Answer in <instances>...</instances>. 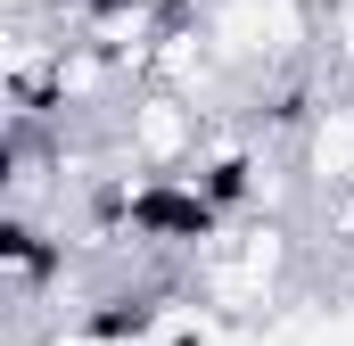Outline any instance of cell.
I'll use <instances>...</instances> for the list:
<instances>
[{"instance_id":"cell-1","label":"cell","mask_w":354,"mask_h":346,"mask_svg":"<svg viewBox=\"0 0 354 346\" xmlns=\"http://www.w3.org/2000/svg\"><path fill=\"white\" fill-rule=\"evenodd\" d=\"M124 165L140 173H189L206 157V116H198V99L174 83H140L132 91V107H124Z\"/></svg>"},{"instance_id":"cell-2","label":"cell","mask_w":354,"mask_h":346,"mask_svg":"<svg viewBox=\"0 0 354 346\" xmlns=\"http://www.w3.org/2000/svg\"><path fill=\"white\" fill-rule=\"evenodd\" d=\"M297 173L313 190H354V99H322V116L297 132Z\"/></svg>"},{"instance_id":"cell-3","label":"cell","mask_w":354,"mask_h":346,"mask_svg":"<svg viewBox=\"0 0 354 346\" xmlns=\"http://www.w3.org/2000/svg\"><path fill=\"white\" fill-rule=\"evenodd\" d=\"M165 346H206V338H198V330H181V338H165Z\"/></svg>"}]
</instances>
